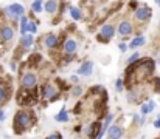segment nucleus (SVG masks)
Instances as JSON below:
<instances>
[{
	"mask_svg": "<svg viewBox=\"0 0 160 139\" xmlns=\"http://www.w3.org/2000/svg\"><path fill=\"white\" fill-rule=\"evenodd\" d=\"M44 139H62V135L59 132H53L52 135H48L47 138H44Z\"/></svg>",
	"mask_w": 160,
	"mask_h": 139,
	"instance_id": "nucleus-30",
	"label": "nucleus"
},
{
	"mask_svg": "<svg viewBox=\"0 0 160 139\" xmlns=\"http://www.w3.org/2000/svg\"><path fill=\"white\" fill-rule=\"evenodd\" d=\"M58 11H59V3H58L56 0H47V2L44 3V12L53 16Z\"/></svg>",
	"mask_w": 160,
	"mask_h": 139,
	"instance_id": "nucleus-17",
	"label": "nucleus"
},
{
	"mask_svg": "<svg viewBox=\"0 0 160 139\" xmlns=\"http://www.w3.org/2000/svg\"><path fill=\"white\" fill-rule=\"evenodd\" d=\"M34 122H36L34 114H33L30 110L22 108V110L16 111V114H14L12 130H14L16 135H22V133H25L27 130H30V128L34 125Z\"/></svg>",
	"mask_w": 160,
	"mask_h": 139,
	"instance_id": "nucleus-1",
	"label": "nucleus"
},
{
	"mask_svg": "<svg viewBox=\"0 0 160 139\" xmlns=\"http://www.w3.org/2000/svg\"><path fill=\"white\" fill-rule=\"evenodd\" d=\"M68 12H70V17H72V20H75V22H78V20H82V11H81V8L70 6V8H68Z\"/></svg>",
	"mask_w": 160,
	"mask_h": 139,
	"instance_id": "nucleus-20",
	"label": "nucleus"
},
{
	"mask_svg": "<svg viewBox=\"0 0 160 139\" xmlns=\"http://www.w3.org/2000/svg\"><path fill=\"white\" fill-rule=\"evenodd\" d=\"M8 88H6V85H3V84H0V105H3L5 102H6V99H8Z\"/></svg>",
	"mask_w": 160,
	"mask_h": 139,
	"instance_id": "nucleus-24",
	"label": "nucleus"
},
{
	"mask_svg": "<svg viewBox=\"0 0 160 139\" xmlns=\"http://www.w3.org/2000/svg\"><path fill=\"white\" fill-rule=\"evenodd\" d=\"M115 119V116L112 114V113H107L106 116H104V119H103V130L107 132V128L112 125V121Z\"/></svg>",
	"mask_w": 160,
	"mask_h": 139,
	"instance_id": "nucleus-23",
	"label": "nucleus"
},
{
	"mask_svg": "<svg viewBox=\"0 0 160 139\" xmlns=\"http://www.w3.org/2000/svg\"><path fill=\"white\" fill-rule=\"evenodd\" d=\"M154 127H156V128H160V114L157 116V119L154 121Z\"/></svg>",
	"mask_w": 160,
	"mask_h": 139,
	"instance_id": "nucleus-36",
	"label": "nucleus"
},
{
	"mask_svg": "<svg viewBox=\"0 0 160 139\" xmlns=\"http://www.w3.org/2000/svg\"><path fill=\"white\" fill-rule=\"evenodd\" d=\"M2 14L8 19V20H11V22H19L20 20V17H23L25 16V8H23V5H20V3H11V5H8V6H5L3 9H2Z\"/></svg>",
	"mask_w": 160,
	"mask_h": 139,
	"instance_id": "nucleus-2",
	"label": "nucleus"
},
{
	"mask_svg": "<svg viewBox=\"0 0 160 139\" xmlns=\"http://www.w3.org/2000/svg\"><path fill=\"white\" fill-rule=\"evenodd\" d=\"M140 59H142L140 53H138V51H135V53H134V54H132V56H131V57L126 60V63H128V67H129V65H134V63H137Z\"/></svg>",
	"mask_w": 160,
	"mask_h": 139,
	"instance_id": "nucleus-25",
	"label": "nucleus"
},
{
	"mask_svg": "<svg viewBox=\"0 0 160 139\" xmlns=\"http://www.w3.org/2000/svg\"><path fill=\"white\" fill-rule=\"evenodd\" d=\"M118 49H120L121 53H126V51L129 49V45H126L124 42H120V44H118Z\"/></svg>",
	"mask_w": 160,
	"mask_h": 139,
	"instance_id": "nucleus-31",
	"label": "nucleus"
},
{
	"mask_svg": "<svg viewBox=\"0 0 160 139\" xmlns=\"http://www.w3.org/2000/svg\"><path fill=\"white\" fill-rule=\"evenodd\" d=\"M107 139H123L124 136V128L120 124H112L106 132Z\"/></svg>",
	"mask_w": 160,
	"mask_h": 139,
	"instance_id": "nucleus-12",
	"label": "nucleus"
},
{
	"mask_svg": "<svg viewBox=\"0 0 160 139\" xmlns=\"http://www.w3.org/2000/svg\"><path fill=\"white\" fill-rule=\"evenodd\" d=\"M154 110H156V102H154L152 99H148L146 102H143V104L140 105V113H142V116H146V114L152 113Z\"/></svg>",
	"mask_w": 160,
	"mask_h": 139,
	"instance_id": "nucleus-16",
	"label": "nucleus"
},
{
	"mask_svg": "<svg viewBox=\"0 0 160 139\" xmlns=\"http://www.w3.org/2000/svg\"><path fill=\"white\" fill-rule=\"evenodd\" d=\"M93 62L92 60H86L79 65V68L76 70V74L81 76V77H90L93 74Z\"/></svg>",
	"mask_w": 160,
	"mask_h": 139,
	"instance_id": "nucleus-13",
	"label": "nucleus"
},
{
	"mask_svg": "<svg viewBox=\"0 0 160 139\" xmlns=\"http://www.w3.org/2000/svg\"><path fill=\"white\" fill-rule=\"evenodd\" d=\"M19 45H20V48H22V49L28 51L31 46L34 45V36H33V34H25V36H22V37H20Z\"/></svg>",
	"mask_w": 160,
	"mask_h": 139,
	"instance_id": "nucleus-15",
	"label": "nucleus"
},
{
	"mask_svg": "<svg viewBox=\"0 0 160 139\" xmlns=\"http://www.w3.org/2000/svg\"><path fill=\"white\" fill-rule=\"evenodd\" d=\"M41 96L45 99V100H56L58 99V96H59V90H58V87L54 85L53 82H47V84H44L42 85V88H41Z\"/></svg>",
	"mask_w": 160,
	"mask_h": 139,
	"instance_id": "nucleus-5",
	"label": "nucleus"
},
{
	"mask_svg": "<svg viewBox=\"0 0 160 139\" xmlns=\"http://www.w3.org/2000/svg\"><path fill=\"white\" fill-rule=\"evenodd\" d=\"M79 48V44L73 37H67L62 44V54H75Z\"/></svg>",
	"mask_w": 160,
	"mask_h": 139,
	"instance_id": "nucleus-10",
	"label": "nucleus"
},
{
	"mask_svg": "<svg viewBox=\"0 0 160 139\" xmlns=\"http://www.w3.org/2000/svg\"><path fill=\"white\" fill-rule=\"evenodd\" d=\"M44 0H33V3H31V11L33 12H36V14H41L42 11H44Z\"/></svg>",
	"mask_w": 160,
	"mask_h": 139,
	"instance_id": "nucleus-21",
	"label": "nucleus"
},
{
	"mask_svg": "<svg viewBox=\"0 0 160 139\" xmlns=\"http://www.w3.org/2000/svg\"><path fill=\"white\" fill-rule=\"evenodd\" d=\"M54 119L56 122H68L70 121V114H68V110L65 107H62L56 114H54Z\"/></svg>",
	"mask_w": 160,
	"mask_h": 139,
	"instance_id": "nucleus-19",
	"label": "nucleus"
},
{
	"mask_svg": "<svg viewBox=\"0 0 160 139\" xmlns=\"http://www.w3.org/2000/svg\"><path fill=\"white\" fill-rule=\"evenodd\" d=\"M115 90L118 93H121L124 90V81H123V79H117V81H115Z\"/></svg>",
	"mask_w": 160,
	"mask_h": 139,
	"instance_id": "nucleus-28",
	"label": "nucleus"
},
{
	"mask_svg": "<svg viewBox=\"0 0 160 139\" xmlns=\"http://www.w3.org/2000/svg\"><path fill=\"white\" fill-rule=\"evenodd\" d=\"M101 128H103V121H93L84 128V132L89 136V139H97V136L101 132Z\"/></svg>",
	"mask_w": 160,
	"mask_h": 139,
	"instance_id": "nucleus-9",
	"label": "nucleus"
},
{
	"mask_svg": "<svg viewBox=\"0 0 160 139\" xmlns=\"http://www.w3.org/2000/svg\"><path fill=\"white\" fill-rule=\"evenodd\" d=\"M132 33H134V25H132V22L128 20V19H123V20L118 23V26H117V34H118L120 37L126 39V37H129Z\"/></svg>",
	"mask_w": 160,
	"mask_h": 139,
	"instance_id": "nucleus-8",
	"label": "nucleus"
},
{
	"mask_svg": "<svg viewBox=\"0 0 160 139\" xmlns=\"http://www.w3.org/2000/svg\"><path fill=\"white\" fill-rule=\"evenodd\" d=\"M117 34V26L112 25V23H104L101 28H100V33H98V40L100 42H109L110 39H113Z\"/></svg>",
	"mask_w": 160,
	"mask_h": 139,
	"instance_id": "nucleus-4",
	"label": "nucleus"
},
{
	"mask_svg": "<svg viewBox=\"0 0 160 139\" xmlns=\"http://www.w3.org/2000/svg\"><path fill=\"white\" fill-rule=\"evenodd\" d=\"M38 85V74L33 71H27L20 77V87L25 90H33Z\"/></svg>",
	"mask_w": 160,
	"mask_h": 139,
	"instance_id": "nucleus-6",
	"label": "nucleus"
},
{
	"mask_svg": "<svg viewBox=\"0 0 160 139\" xmlns=\"http://www.w3.org/2000/svg\"><path fill=\"white\" fill-rule=\"evenodd\" d=\"M38 33V23L36 22H33V20H30V23H28V28H27V34H36Z\"/></svg>",
	"mask_w": 160,
	"mask_h": 139,
	"instance_id": "nucleus-26",
	"label": "nucleus"
},
{
	"mask_svg": "<svg viewBox=\"0 0 160 139\" xmlns=\"http://www.w3.org/2000/svg\"><path fill=\"white\" fill-rule=\"evenodd\" d=\"M129 6H131V8L135 11V9H137L140 5H138V2H137V0H131V2H129Z\"/></svg>",
	"mask_w": 160,
	"mask_h": 139,
	"instance_id": "nucleus-33",
	"label": "nucleus"
},
{
	"mask_svg": "<svg viewBox=\"0 0 160 139\" xmlns=\"http://www.w3.org/2000/svg\"><path fill=\"white\" fill-rule=\"evenodd\" d=\"M126 99H128V102H131V104H135V102H138V94L134 91H129L126 94Z\"/></svg>",
	"mask_w": 160,
	"mask_h": 139,
	"instance_id": "nucleus-27",
	"label": "nucleus"
},
{
	"mask_svg": "<svg viewBox=\"0 0 160 139\" xmlns=\"http://www.w3.org/2000/svg\"><path fill=\"white\" fill-rule=\"evenodd\" d=\"M31 90H25V88H22L20 91L17 93V96H16V100H17V104L20 105V107H28L30 104H33V97H31Z\"/></svg>",
	"mask_w": 160,
	"mask_h": 139,
	"instance_id": "nucleus-11",
	"label": "nucleus"
},
{
	"mask_svg": "<svg viewBox=\"0 0 160 139\" xmlns=\"http://www.w3.org/2000/svg\"><path fill=\"white\" fill-rule=\"evenodd\" d=\"M70 81L76 84V82H79V76H78V74H76V76H72V77H70Z\"/></svg>",
	"mask_w": 160,
	"mask_h": 139,
	"instance_id": "nucleus-37",
	"label": "nucleus"
},
{
	"mask_svg": "<svg viewBox=\"0 0 160 139\" xmlns=\"http://www.w3.org/2000/svg\"><path fill=\"white\" fill-rule=\"evenodd\" d=\"M146 44V37L143 34H137L131 42H129V48L131 49H137V48H142V46Z\"/></svg>",
	"mask_w": 160,
	"mask_h": 139,
	"instance_id": "nucleus-18",
	"label": "nucleus"
},
{
	"mask_svg": "<svg viewBox=\"0 0 160 139\" xmlns=\"http://www.w3.org/2000/svg\"><path fill=\"white\" fill-rule=\"evenodd\" d=\"M9 68H11L12 71H16V70H17V62H16V60H11V63H9Z\"/></svg>",
	"mask_w": 160,
	"mask_h": 139,
	"instance_id": "nucleus-34",
	"label": "nucleus"
},
{
	"mask_svg": "<svg viewBox=\"0 0 160 139\" xmlns=\"http://www.w3.org/2000/svg\"><path fill=\"white\" fill-rule=\"evenodd\" d=\"M159 65H160V59H159Z\"/></svg>",
	"mask_w": 160,
	"mask_h": 139,
	"instance_id": "nucleus-39",
	"label": "nucleus"
},
{
	"mask_svg": "<svg viewBox=\"0 0 160 139\" xmlns=\"http://www.w3.org/2000/svg\"><path fill=\"white\" fill-rule=\"evenodd\" d=\"M156 139H160V138H156Z\"/></svg>",
	"mask_w": 160,
	"mask_h": 139,
	"instance_id": "nucleus-40",
	"label": "nucleus"
},
{
	"mask_svg": "<svg viewBox=\"0 0 160 139\" xmlns=\"http://www.w3.org/2000/svg\"><path fill=\"white\" fill-rule=\"evenodd\" d=\"M156 3H157V6H160V0H156Z\"/></svg>",
	"mask_w": 160,
	"mask_h": 139,
	"instance_id": "nucleus-38",
	"label": "nucleus"
},
{
	"mask_svg": "<svg viewBox=\"0 0 160 139\" xmlns=\"http://www.w3.org/2000/svg\"><path fill=\"white\" fill-rule=\"evenodd\" d=\"M5 118H6V114H5V110H2V108H0V124L5 121Z\"/></svg>",
	"mask_w": 160,
	"mask_h": 139,
	"instance_id": "nucleus-35",
	"label": "nucleus"
},
{
	"mask_svg": "<svg viewBox=\"0 0 160 139\" xmlns=\"http://www.w3.org/2000/svg\"><path fill=\"white\" fill-rule=\"evenodd\" d=\"M75 59V54H65V57H64V63H68V62H72Z\"/></svg>",
	"mask_w": 160,
	"mask_h": 139,
	"instance_id": "nucleus-32",
	"label": "nucleus"
},
{
	"mask_svg": "<svg viewBox=\"0 0 160 139\" xmlns=\"http://www.w3.org/2000/svg\"><path fill=\"white\" fill-rule=\"evenodd\" d=\"M19 23H20V37H22V36H25V34H27V28H28V23H30V19H28V16H23V17H20Z\"/></svg>",
	"mask_w": 160,
	"mask_h": 139,
	"instance_id": "nucleus-22",
	"label": "nucleus"
},
{
	"mask_svg": "<svg viewBox=\"0 0 160 139\" xmlns=\"http://www.w3.org/2000/svg\"><path fill=\"white\" fill-rule=\"evenodd\" d=\"M72 94H73L75 97H79V96L82 94V87H81V85H76V87L72 90Z\"/></svg>",
	"mask_w": 160,
	"mask_h": 139,
	"instance_id": "nucleus-29",
	"label": "nucleus"
},
{
	"mask_svg": "<svg viewBox=\"0 0 160 139\" xmlns=\"http://www.w3.org/2000/svg\"><path fill=\"white\" fill-rule=\"evenodd\" d=\"M151 17H152V8H149L148 5H140L134 11V19L137 23H146Z\"/></svg>",
	"mask_w": 160,
	"mask_h": 139,
	"instance_id": "nucleus-3",
	"label": "nucleus"
},
{
	"mask_svg": "<svg viewBox=\"0 0 160 139\" xmlns=\"http://www.w3.org/2000/svg\"><path fill=\"white\" fill-rule=\"evenodd\" d=\"M42 45L48 49H54L56 46L59 45V39H58V34L54 33H47L42 39Z\"/></svg>",
	"mask_w": 160,
	"mask_h": 139,
	"instance_id": "nucleus-14",
	"label": "nucleus"
},
{
	"mask_svg": "<svg viewBox=\"0 0 160 139\" xmlns=\"http://www.w3.org/2000/svg\"><path fill=\"white\" fill-rule=\"evenodd\" d=\"M14 36H16V30L12 25H9V23L0 25V42L11 44L14 40Z\"/></svg>",
	"mask_w": 160,
	"mask_h": 139,
	"instance_id": "nucleus-7",
	"label": "nucleus"
}]
</instances>
